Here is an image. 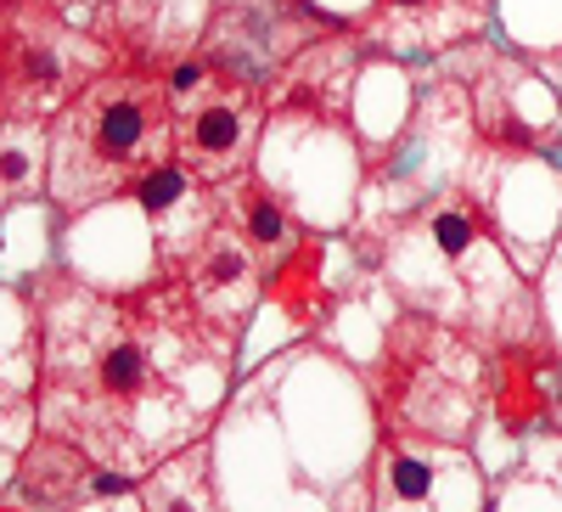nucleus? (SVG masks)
I'll use <instances>...</instances> for the list:
<instances>
[{"mask_svg": "<svg viewBox=\"0 0 562 512\" xmlns=\"http://www.w3.org/2000/svg\"><path fill=\"white\" fill-rule=\"evenodd\" d=\"M79 63H74V40L57 23H18L0 29V108L12 119H40V113H63L79 90Z\"/></svg>", "mask_w": 562, "mask_h": 512, "instance_id": "7", "label": "nucleus"}, {"mask_svg": "<svg viewBox=\"0 0 562 512\" xmlns=\"http://www.w3.org/2000/svg\"><path fill=\"white\" fill-rule=\"evenodd\" d=\"M175 158V97L153 74H102L74 90L57 113L45 180L63 209H90L119 198L153 164Z\"/></svg>", "mask_w": 562, "mask_h": 512, "instance_id": "2", "label": "nucleus"}, {"mask_svg": "<svg viewBox=\"0 0 562 512\" xmlns=\"http://www.w3.org/2000/svg\"><path fill=\"white\" fill-rule=\"evenodd\" d=\"M220 209H225V225L237 231V237H243L265 265L281 259V254L299 243V220H293L288 198L270 192V186H265L254 169H243L237 180L220 186Z\"/></svg>", "mask_w": 562, "mask_h": 512, "instance_id": "12", "label": "nucleus"}, {"mask_svg": "<svg viewBox=\"0 0 562 512\" xmlns=\"http://www.w3.org/2000/svg\"><path fill=\"white\" fill-rule=\"evenodd\" d=\"M333 29L338 23L315 0H214V18H209V34L198 52L214 68L259 85L270 97L276 79Z\"/></svg>", "mask_w": 562, "mask_h": 512, "instance_id": "4", "label": "nucleus"}, {"mask_svg": "<svg viewBox=\"0 0 562 512\" xmlns=\"http://www.w3.org/2000/svg\"><path fill=\"white\" fill-rule=\"evenodd\" d=\"M180 288L192 293V304L214 321L220 333L243 338L248 315H254V304L265 293V259L220 220L209 237L180 259Z\"/></svg>", "mask_w": 562, "mask_h": 512, "instance_id": "8", "label": "nucleus"}, {"mask_svg": "<svg viewBox=\"0 0 562 512\" xmlns=\"http://www.w3.org/2000/svg\"><path fill=\"white\" fill-rule=\"evenodd\" d=\"M135 198H140V209L158 220V243H164L169 259L175 254L186 259L225 220L220 186H203L192 169H180L175 158H164V164H153L147 175H140L135 180Z\"/></svg>", "mask_w": 562, "mask_h": 512, "instance_id": "10", "label": "nucleus"}, {"mask_svg": "<svg viewBox=\"0 0 562 512\" xmlns=\"http://www.w3.org/2000/svg\"><path fill=\"white\" fill-rule=\"evenodd\" d=\"M68 512H147V507H140V490H119V496H90Z\"/></svg>", "mask_w": 562, "mask_h": 512, "instance_id": "17", "label": "nucleus"}, {"mask_svg": "<svg viewBox=\"0 0 562 512\" xmlns=\"http://www.w3.org/2000/svg\"><path fill=\"white\" fill-rule=\"evenodd\" d=\"M97 474H102V461H90L74 439H45L34 456H29V496L34 501H52V507H68V501H85V496H97Z\"/></svg>", "mask_w": 562, "mask_h": 512, "instance_id": "14", "label": "nucleus"}, {"mask_svg": "<svg viewBox=\"0 0 562 512\" xmlns=\"http://www.w3.org/2000/svg\"><path fill=\"white\" fill-rule=\"evenodd\" d=\"M231 355L237 338L220 333L180 282L140 299L68 293L40 321V411L90 461L153 468L209 423L186 394V360L231 366Z\"/></svg>", "mask_w": 562, "mask_h": 512, "instance_id": "1", "label": "nucleus"}, {"mask_svg": "<svg viewBox=\"0 0 562 512\" xmlns=\"http://www.w3.org/2000/svg\"><path fill=\"white\" fill-rule=\"evenodd\" d=\"M383 416L394 434H422V439H467L479 416V383L484 360L467 349L445 321L411 315L405 327H394L389 360H383Z\"/></svg>", "mask_w": 562, "mask_h": 512, "instance_id": "3", "label": "nucleus"}, {"mask_svg": "<svg viewBox=\"0 0 562 512\" xmlns=\"http://www.w3.org/2000/svg\"><path fill=\"white\" fill-rule=\"evenodd\" d=\"M140 507L147 512H220L214 496V456L203 439L169 450L164 461H153L140 479Z\"/></svg>", "mask_w": 562, "mask_h": 512, "instance_id": "13", "label": "nucleus"}, {"mask_svg": "<svg viewBox=\"0 0 562 512\" xmlns=\"http://www.w3.org/2000/svg\"><path fill=\"white\" fill-rule=\"evenodd\" d=\"M355 63H360V40H355V29H333V34L315 40L310 52L276 79V97L288 102V108H315V113L344 119V113H349V79H355Z\"/></svg>", "mask_w": 562, "mask_h": 512, "instance_id": "11", "label": "nucleus"}, {"mask_svg": "<svg viewBox=\"0 0 562 512\" xmlns=\"http://www.w3.org/2000/svg\"><path fill=\"white\" fill-rule=\"evenodd\" d=\"M265 293L299 315L315 321V310H326V276H321V237H299L288 254L276 259V270H265Z\"/></svg>", "mask_w": 562, "mask_h": 512, "instance_id": "15", "label": "nucleus"}, {"mask_svg": "<svg viewBox=\"0 0 562 512\" xmlns=\"http://www.w3.org/2000/svg\"><path fill=\"white\" fill-rule=\"evenodd\" d=\"M40 180H45V158L34 153V130L29 124L0 130V203L34 192Z\"/></svg>", "mask_w": 562, "mask_h": 512, "instance_id": "16", "label": "nucleus"}, {"mask_svg": "<svg viewBox=\"0 0 562 512\" xmlns=\"http://www.w3.org/2000/svg\"><path fill=\"white\" fill-rule=\"evenodd\" d=\"M265 119H270L265 90L214 68L198 90L175 97V164L192 169L203 186L237 180L259 153Z\"/></svg>", "mask_w": 562, "mask_h": 512, "instance_id": "5", "label": "nucleus"}, {"mask_svg": "<svg viewBox=\"0 0 562 512\" xmlns=\"http://www.w3.org/2000/svg\"><path fill=\"white\" fill-rule=\"evenodd\" d=\"M371 512H490V501L456 439L389 434L371 468Z\"/></svg>", "mask_w": 562, "mask_h": 512, "instance_id": "6", "label": "nucleus"}, {"mask_svg": "<svg viewBox=\"0 0 562 512\" xmlns=\"http://www.w3.org/2000/svg\"><path fill=\"white\" fill-rule=\"evenodd\" d=\"M490 29V0H371V12L355 23L360 52H445L456 40Z\"/></svg>", "mask_w": 562, "mask_h": 512, "instance_id": "9", "label": "nucleus"}]
</instances>
